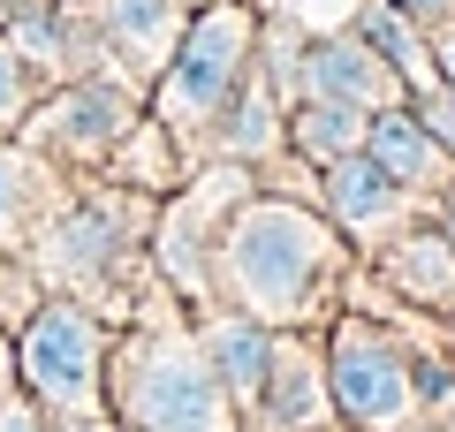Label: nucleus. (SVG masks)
<instances>
[{"mask_svg":"<svg viewBox=\"0 0 455 432\" xmlns=\"http://www.w3.org/2000/svg\"><path fill=\"white\" fill-rule=\"evenodd\" d=\"M107 417L137 432H243L235 402L220 395L205 349H197V326L175 304H160V319L114 326L107 349Z\"/></svg>","mask_w":455,"mask_h":432,"instance_id":"f03ea898","label":"nucleus"},{"mask_svg":"<svg viewBox=\"0 0 455 432\" xmlns=\"http://www.w3.org/2000/svg\"><path fill=\"white\" fill-rule=\"evenodd\" d=\"M38 92H46V76L0 38V137H16V129H23V114L38 107Z\"/></svg>","mask_w":455,"mask_h":432,"instance_id":"aec40b11","label":"nucleus"},{"mask_svg":"<svg viewBox=\"0 0 455 432\" xmlns=\"http://www.w3.org/2000/svg\"><path fill=\"white\" fill-rule=\"evenodd\" d=\"M92 16H99V38H107L114 76L137 84V92H152V76L167 68L182 23H190V0H99Z\"/></svg>","mask_w":455,"mask_h":432,"instance_id":"9b49d317","label":"nucleus"},{"mask_svg":"<svg viewBox=\"0 0 455 432\" xmlns=\"http://www.w3.org/2000/svg\"><path fill=\"white\" fill-rule=\"evenodd\" d=\"M433 228H440V236H448V243H455V175H448V190H440V197H433Z\"/></svg>","mask_w":455,"mask_h":432,"instance_id":"393cba45","label":"nucleus"},{"mask_svg":"<svg viewBox=\"0 0 455 432\" xmlns=\"http://www.w3.org/2000/svg\"><path fill=\"white\" fill-rule=\"evenodd\" d=\"M326 356V402L341 432H418L425 395H418V341L379 311H334L319 326Z\"/></svg>","mask_w":455,"mask_h":432,"instance_id":"39448f33","label":"nucleus"},{"mask_svg":"<svg viewBox=\"0 0 455 432\" xmlns=\"http://www.w3.org/2000/svg\"><path fill=\"white\" fill-rule=\"evenodd\" d=\"M114 432H137V425H114Z\"/></svg>","mask_w":455,"mask_h":432,"instance_id":"bb28decb","label":"nucleus"},{"mask_svg":"<svg viewBox=\"0 0 455 432\" xmlns=\"http://www.w3.org/2000/svg\"><path fill=\"white\" fill-rule=\"evenodd\" d=\"M433 76L455 92V23H433Z\"/></svg>","mask_w":455,"mask_h":432,"instance_id":"5701e85b","label":"nucleus"},{"mask_svg":"<svg viewBox=\"0 0 455 432\" xmlns=\"http://www.w3.org/2000/svg\"><path fill=\"white\" fill-rule=\"evenodd\" d=\"M0 432H53V417L16 387V395H0Z\"/></svg>","mask_w":455,"mask_h":432,"instance_id":"4be33fe9","label":"nucleus"},{"mask_svg":"<svg viewBox=\"0 0 455 432\" xmlns=\"http://www.w3.org/2000/svg\"><path fill=\"white\" fill-rule=\"evenodd\" d=\"M296 99H341V107L379 114V107H395V99H410V92H403V76H395L364 38L319 31V38L296 46ZM296 99H289V107H296Z\"/></svg>","mask_w":455,"mask_h":432,"instance_id":"9d476101","label":"nucleus"},{"mask_svg":"<svg viewBox=\"0 0 455 432\" xmlns=\"http://www.w3.org/2000/svg\"><path fill=\"white\" fill-rule=\"evenodd\" d=\"M0 395H16V334L0 326Z\"/></svg>","mask_w":455,"mask_h":432,"instance_id":"a878e982","label":"nucleus"},{"mask_svg":"<svg viewBox=\"0 0 455 432\" xmlns=\"http://www.w3.org/2000/svg\"><path fill=\"white\" fill-rule=\"evenodd\" d=\"M152 212H160V197L122 190V182L99 175L92 190L61 197V205L38 220V236L23 243V266L38 273L46 296H84V304H99V296H114L122 281L145 273Z\"/></svg>","mask_w":455,"mask_h":432,"instance_id":"7ed1b4c3","label":"nucleus"},{"mask_svg":"<svg viewBox=\"0 0 455 432\" xmlns=\"http://www.w3.org/2000/svg\"><path fill=\"white\" fill-rule=\"evenodd\" d=\"M326 425H334V402H326L319 326H281L274 372H266L259 402L243 410V432H326Z\"/></svg>","mask_w":455,"mask_h":432,"instance_id":"1a4fd4ad","label":"nucleus"},{"mask_svg":"<svg viewBox=\"0 0 455 432\" xmlns=\"http://www.w3.org/2000/svg\"><path fill=\"white\" fill-rule=\"evenodd\" d=\"M364 122H372V114L341 107V99H296L289 107V160H304L311 175H319L341 152H364Z\"/></svg>","mask_w":455,"mask_h":432,"instance_id":"6ab92c4d","label":"nucleus"},{"mask_svg":"<svg viewBox=\"0 0 455 432\" xmlns=\"http://www.w3.org/2000/svg\"><path fill=\"white\" fill-rule=\"evenodd\" d=\"M137 114H145V92H137V84H122L114 68H99V76L46 84V92H38V107L23 114L16 137L31 144L46 167H61V175H107L114 144L137 129Z\"/></svg>","mask_w":455,"mask_h":432,"instance_id":"0eeeda50","label":"nucleus"},{"mask_svg":"<svg viewBox=\"0 0 455 432\" xmlns=\"http://www.w3.org/2000/svg\"><path fill=\"white\" fill-rule=\"evenodd\" d=\"M372 273L410 311H433V319L455 311V243L440 236L433 220H410V228H395L387 243H372Z\"/></svg>","mask_w":455,"mask_h":432,"instance_id":"ddd939ff","label":"nucleus"},{"mask_svg":"<svg viewBox=\"0 0 455 432\" xmlns=\"http://www.w3.org/2000/svg\"><path fill=\"white\" fill-rule=\"evenodd\" d=\"M364 152H372L418 205H433V197L448 190V175H455V152L410 114V99H395V107H379L372 122H364Z\"/></svg>","mask_w":455,"mask_h":432,"instance_id":"4468645a","label":"nucleus"},{"mask_svg":"<svg viewBox=\"0 0 455 432\" xmlns=\"http://www.w3.org/2000/svg\"><path fill=\"white\" fill-rule=\"evenodd\" d=\"M190 8H205V0H190Z\"/></svg>","mask_w":455,"mask_h":432,"instance_id":"cd10ccee","label":"nucleus"},{"mask_svg":"<svg viewBox=\"0 0 455 432\" xmlns=\"http://www.w3.org/2000/svg\"><path fill=\"white\" fill-rule=\"evenodd\" d=\"M53 182H61V167H46L23 137H0V258H23L38 220L61 205Z\"/></svg>","mask_w":455,"mask_h":432,"instance_id":"dca6fc26","label":"nucleus"},{"mask_svg":"<svg viewBox=\"0 0 455 432\" xmlns=\"http://www.w3.org/2000/svg\"><path fill=\"white\" fill-rule=\"evenodd\" d=\"M395 8H403V16H418L425 31H433V23H455V0H395Z\"/></svg>","mask_w":455,"mask_h":432,"instance_id":"b1692460","label":"nucleus"},{"mask_svg":"<svg viewBox=\"0 0 455 432\" xmlns=\"http://www.w3.org/2000/svg\"><path fill=\"white\" fill-rule=\"evenodd\" d=\"M190 326H197V349H205V364H212V380H220V395L235 402V417H243L251 402H259L266 372H274V341H281V326L251 319V311H228V304L190 311Z\"/></svg>","mask_w":455,"mask_h":432,"instance_id":"f8f14e48","label":"nucleus"},{"mask_svg":"<svg viewBox=\"0 0 455 432\" xmlns=\"http://www.w3.org/2000/svg\"><path fill=\"white\" fill-rule=\"evenodd\" d=\"M410 114H418V122L455 152V92H448V84H433V92H410Z\"/></svg>","mask_w":455,"mask_h":432,"instance_id":"412c9836","label":"nucleus"},{"mask_svg":"<svg viewBox=\"0 0 455 432\" xmlns=\"http://www.w3.org/2000/svg\"><path fill=\"white\" fill-rule=\"evenodd\" d=\"M281 152H289V107H281V92L266 84V68L251 61L243 92L220 107V122H212L205 137V160H235V167H274Z\"/></svg>","mask_w":455,"mask_h":432,"instance_id":"2eb2a0df","label":"nucleus"},{"mask_svg":"<svg viewBox=\"0 0 455 432\" xmlns=\"http://www.w3.org/2000/svg\"><path fill=\"white\" fill-rule=\"evenodd\" d=\"M259 23L266 16L251 8V0H205V8H190L167 68L152 76L145 114H160V122L182 137L190 167L205 160V137H212V122H220V107L243 92L251 61H259Z\"/></svg>","mask_w":455,"mask_h":432,"instance_id":"20e7f679","label":"nucleus"},{"mask_svg":"<svg viewBox=\"0 0 455 432\" xmlns=\"http://www.w3.org/2000/svg\"><path fill=\"white\" fill-rule=\"evenodd\" d=\"M341 281H349V236L311 197L251 190L228 212L212 251V304L251 311L266 326H326Z\"/></svg>","mask_w":455,"mask_h":432,"instance_id":"f257e3e1","label":"nucleus"},{"mask_svg":"<svg viewBox=\"0 0 455 432\" xmlns=\"http://www.w3.org/2000/svg\"><path fill=\"white\" fill-rule=\"evenodd\" d=\"M319 212L349 236V251H372V243H387L395 228L433 220V205H418L372 152H341V160L319 167Z\"/></svg>","mask_w":455,"mask_h":432,"instance_id":"6e6552de","label":"nucleus"},{"mask_svg":"<svg viewBox=\"0 0 455 432\" xmlns=\"http://www.w3.org/2000/svg\"><path fill=\"white\" fill-rule=\"evenodd\" d=\"M107 349L114 319L84 296H38L16 319V387L46 417H107Z\"/></svg>","mask_w":455,"mask_h":432,"instance_id":"423d86ee","label":"nucleus"},{"mask_svg":"<svg viewBox=\"0 0 455 432\" xmlns=\"http://www.w3.org/2000/svg\"><path fill=\"white\" fill-rule=\"evenodd\" d=\"M341 31L364 38V46L403 76V92H433V84H440V76H433V31H425L418 16H403L395 0H357Z\"/></svg>","mask_w":455,"mask_h":432,"instance_id":"f3484780","label":"nucleus"},{"mask_svg":"<svg viewBox=\"0 0 455 432\" xmlns=\"http://www.w3.org/2000/svg\"><path fill=\"white\" fill-rule=\"evenodd\" d=\"M182 175H190V152H182V137L160 122V114H137V129L114 144V160H107V182L145 190V197H167Z\"/></svg>","mask_w":455,"mask_h":432,"instance_id":"a211bd4d","label":"nucleus"}]
</instances>
